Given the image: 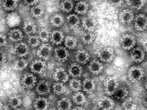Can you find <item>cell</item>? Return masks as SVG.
I'll return each instance as SVG.
<instances>
[{"instance_id": "cell-1", "label": "cell", "mask_w": 147, "mask_h": 110, "mask_svg": "<svg viewBox=\"0 0 147 110\" xmlns=\"http://www.w3.org/2000/svg\"><path fill=\"white\" fill-rule=\"evenodd\" d=\"M104 92L108 96L113 95L119 87V81L115 77L109 76L104 80Z\"/></svg>"}, {"instance_id": "cell-2", "label": "cell", "mask_w": 147, "mask_h": 110, "mask_svg": "<svg viewBox=\"0 0 147 110\" xmlns=\"http://www.w3.org/2000/svg\"><path fill=\"white\" fill-rule=\"evenodd\" d=\"M136 40L134 35L130 34H124L120 39V44L123 49L131 50L135 47Z\"/></svg>"}, {"instance_id": "cell-3", "label": "cell", "mask_w": 147, "mask_h": 110, "mask_svg": "<svg viewBox=\"0 0 147 110\" xmlns=\"http://www.w3.org/2000/svg\"><path fill=\"white\" fill-rule=\"evenodd\" d=\"M144 71L143 69L139 66H132L127 72V77L132 83L140 81L143 78Z\"/></svg>"}, {"instance_id": "cell-4", "label": "cell", "mask_w": 147, "mask_h": 110, "mask_svg": "<svg viewBox=\"0 0 147 110\" xmlns=\"http://www.w3.org/2000/svg\"><path fill=\"white\" fill-rule=\"evenodd\" d=\"M115 52L111 47H105L102 48L98 52V57L102 62L109 63L115 57Z\"/></svg>"}, {"instance_id": "cell-5", "label": "cell", "mask_w": 147, "mask_h": 110, "mask_svg": "<svg viewBox=\"0 0 147 110\" xmlns=\"http://www.w3.org/2000/svg\"><path fill=\"white\" fill-rule=\"evenodd\" d=\"M21 83L23 88L27 90H30L36 85V77L34 73H26L22 76Z\"/></svg>"}, {"instance_id": "cell-6", "label": "cell", "mask_w": 147, "mask_h": 110, "mask_svg": "<svg viewBox=\"0 0 147 110\" xmlns=\"http://www.w3.org/2000/svg\"><path fill=\"white\" fill-rule=\"evenodd\" d=\"M134 22L136 30L143 32L147 28V16L144 14H138L135 16Z\"/></svg>"}, {"instance_id": "cell-7", "label": "cell", "mask_w": 147, "mask_h": 110, "mask_svg": "<svg viewBox=\"0 0 147 110\" xmlns=\"http://www.w3.org/2000/svg\"><path fill=\"white\" fill-rule=\"evenodd\" d=\"M53 48L50 45L44 44L40 46L37 50V55L39 59L44 60H48L52 55Z\"/></svg>"}, {"instance_id": "cell-8", "label": "cell", "mask_w": 147, "mask_h": 110, "mask_svg": "<svg viewBox=\"0 0 147 110\" xmlns=\"http://www.w3.org/2000/svg\"><path fill=\"white\" fill-rule=\"evenodd\" d=\"M46 68L47 64L45 61L40 59L34 60L30 64V70L34 74H42L45 71Z\"/></svg>"}, {"instance_id": "cell-9", "label": "cell", "mask_w": 147, "mask_h": 110, "mask_svg": "<svg viewBox=\"0 0 147 110\" xmlns=\"http://www.w3.org/2000/svg\"><path fill=\"white\" fill-rule=\"evenodd\" d=\"M145 52L140 47H134L130 52L131 60L135 63H141L144 61L145 58Z\"/></svg>"}, {"instance_id": "cell-10", "label": "cell", "mask_w": 147, "mask_h": 110, "mask_svg": "<svg viewBox=\"0 0 147 110\" xmlns=\"http://www.w3.org/2000/svg\"><path fill=\"white\" fill-rule=\"evenodd\" d=\"M14 52L17 56L23 58L30 53V47L24 42H19L16 44L14 46Z\"/></svg>"}, {"instance_id": "cell-11", "label": "cell", "mask_w": 147, "mask_h": 110, "mask_svg": "<svg viewBox=\"0 0 147 110\" xmlns=\"http://www.w3.org/2000/svg\"><path fill=\"white\" fill-rule=\"evenodd\" d=\"M69 76L68 72L61 67L57 68L53 75V78L56 82L63 83L68 81Z\"/></svg>"}, {"instance_id": "cell-12", "label": "cell", "mask_w": 147, "mask_h": 110, "mask_svg": "<svg viewBox=\"0 0 147 110\" xmlns=\"http://www.w3.org/2000/svg\"><path fill=\"white\" fill-rule=\"evenodd\" d=\"M135 15L132 10L125 9L122 10L119 14V21L123 25H129L134 22Z\"/></svg>"}, {"instance_id": "cell-13", "label": "cell", "mask_w": 147, "mask_h": 110, "mask_svg": "<svg viewBox=\"0 0 147 110\" xmlns=\"http://www.w3.org/2000/svg\"><path fill=\"white\" fill-rule=\"evenodd\" d=\"M54 56L59 62H64L69 58V53L67 48L63 46H58L54 50Z\"/></svg>"}, {"instance_id": "cell-14", "label": "cell", "mask_w": 147, "mask_h": 110, "mask_svg": "<svg viewBox=\"0 0 147 110\" xmlns=\"http://www.w3.org/2000/svg\"><path fill=\"white\" fill-rule=\"evenodd\" d=\"M7 25L11 28H14L20 25L21 19L20 15L15 12H11L7 15L6 18Z\"/></svg>"}, {"instance_id": "cell-15", "label": "cell", "mask_w": 147, "mask_h": 110, "mask_svg": "<svg viewBox=\"0 0 147 110\" xmlns=\"http://www.w3.org/2000/svg\"><path fill=\"white\" fill-rule=\"evenodd\" d=\"M98 105L101 110H113L115 106V103L109 97H102L98 101Z\"/></svg>"}, {"instance_id": "cell-16", "label": "cell", "mask_w": 147, "mask_h": 110, "mask_svg": "<svg viewBox=\"0 0 147 110\" xmlns=\"http://www.w3.org/2000/svg\"><path fill=\"white\" fill-rule=\"evenodd\" d=\"M51 90V84L46 80H40L36 85V91L39 95H47L50 93Z\"/></svg>"}, {"instance_id": "cell-17", "label": "cell", "mask_w": 147, "mask_h": 110, "mask_svg": "<svg viewBox=\"0 0 147 110\" xmlns=\"http://www.w3.org/2000/svg\"><path fill=\"white\" fill-rule=\"evenodd\" d=\"M68 72L69 76L72 77L73 78L78 79L82 76L83 68L80 64L73 63L69 67Z\"/></svg>"}, {"instance_id": "cell-18", "label": "cell", "mask_w": 147, "mask_h": 110, "mask_svg": "<svg viewBox=\"0 0 147 110\" xmlns=\"http://www.w3.org/2000/svg\"><path fill=\"white\" fill-rule=\"evenodd\" d=\"M90 58V55L87 50H80L75 54V60L77 63L84 65L89 62Z\"/></svg>"}, {"instance_id": "cell-19", "label": "cell", "mask_w": 147, "mask_h": 110, "mask_svg": "<svg viewBox=\"0 0 147 110\" xmlns=\"http://www.w3.org/2000/svg\"><path fill=\"white\" fill-rule=\"evenodd\" d=\"M88 68L89 71L94 75H99L102 72L104 66L99 60L95 59L89 63Z\"/></svg>"}, {"instance_id": "cell-20", "label": "cell", "mask_w": 147, "mask_h": 110, "mask_svg": "<svg viewBox=\"0 0 147 110\" xmlns=\"http://www.w3.org/2000/svg\"><path fill=\"white\" fill-rule=\"evenodd\" d=\"M65 36L63 32L59 30H53L50 34V40L55 45H60L64 40Z\"/></svg>"}, {"instance_id": "cell-21", "label": "cell", "mask_w": 147, "mask_h": 110, "mask_svg": "<svg viewBox=\"0 0 147 110\" xmlns=\"http://www.w3.org/2000/svg\"><path fill=\"white\" fill-rule=\"evenodd\" d=\"M49 106L48 100L44 97H38L34 101V107L35 110H48Z\"/></svg>"}, {"instance_id": "cell-22", "label": "cell", "mask_w": 147, "mask_h": 110, "mask_svg": "<svg viewBox=\"0 0 147 110\" xmlns=\"http://www.w3.org/2000/svg\"><path fill=\"white\" fill-rule=\"evenodd\" d=\"M82 26L87 32H93L95 30L97 23L96 20L91 16H85L82 20Z\"/></svg>"}, {"instance_id": "cell-23", "label": "cell", "mask_w": 147, "mask_h": 110, "mask_svg": "<svg viewBox=\"0 0 147 110\" xmlns=\"http://www.w3.org/2000/svg\"><path fill=\"white\" fill-rule=\"evenodd\" d=\"M96 83L91 78L85 79L82 83V89L87 93H92L95 90Z\"/></svg>"}, {"instance_id": "cell-24", "label": "cell", "mask_w": 147, "mask_h": 110, "mask_svg": "<svg viewBox=\"0 0 147 110\" xmlns=\"http://www.w3.org/2000/svg\"><path fill=\"white\" fill-rule=\"evenodd\" d=\"M23 38V34L22 31L19 29H13L9 32V40L14 43L21 42Z\"/></svg>"}, {"instance_id": "cell-25", "label": "cell", "mask_w": 147, "mask_h": 110, "mask_svg": "<svg viewBox=\"0 0 147 110\" xmlns=\"http://www.w3.org/2000/svg\"><path fill=\"white\" fill-rule=\"evenodd\" d=\"M72 107V101L67 97L62 98L57 102V108L58 110H71Z\"/></svg>"}, {"instance_id": "cell-26", "label": "cell", "mask_w": 147, "mask_h": 110, "mask_svg": "<svg viewBox=\"0 0 147 110\" xmlns=\"http://www.w3.org/2000/svg\"><path fill=\"white\" fill-rule=\"evenodd\" d=\"M122 108L124 110H136L137 109V102L131 97H127L123 101Z\"/></svg>"}, {"instance_id": "cell-27", "label": "cell", "mask_w": 147, "mask_h": 110, "mask_svg": "<svg viewBox=\"0 0 147 110\" xmlns=\"http://www.w3.org/2000/svg\"><path fill=\"white\" fill-rule=\"evenodd\" d=\"M67 23L69 28L72 30H75L79 27L80 24V19L75 14H71L67 16Z\"/></svg>"}, {"instance_id": "cell-28", "label": "cell", "mask_w": 147, "mask_h": 110, "mask_svg": "<svg viewBox=\"0 0 147 110\" xmlns=\"http://www.w3.org/2000/svg\"><path fill=\"white\" fill-rule=\"evenodd\" d=\"M129 93V90L126 87H119L113 95L117 100L124 101L128 97Z\"/></svg>"}, {"instance_id": "cell-29", "label": "cell", "mask_w": 147, "mask_h": 110, "mask_svg": "<svg viewBox=\"0 0 147 110\" xmlns=\"http://www.w3.org/2000/svg\"><path fill=\"white\" fill-rule=\"evenodd\" d=\"M88 4L87 3V2L80 1L78 2L76 5L75 11L79 15H85L88 10Z\"/></svg>"}, {"instance_id": "cell-30", "label": "cell", "mask_w": 147, "mask_h": 110, "mask_svg": "<svg viewBox=\"0 0 147 110\" xmlns=\"http://www.w3.org/2000/svg\"><path fill=\"white\" fill-rule=\"evenodd\" d=\"M72 100L75 104L80 106L84 105L86 103V98L84 94L80 91L76 92L72 96Z\"/></svg>"}, {"instance_id": "cell-31", "label": "cell", "mask_w": 147, "mask_h": 110, "mask_svg": "<svg viewBox=\"0 0 147 110\" xmlns=\"http://www.w3.org/2000/svg\"><path fill=\"white\" fill-rule=\"evenodd\" d=\"M64 18L61 14H57L52 16L51 18V25L55 28H60L63 25L64 23Z\"/></svg>"}, {"instance_id": "cell-32", "label": "cell", "mask_w": 147, "mask_h": 110, "mask_svg": "<svg viewBox=\"0 0 147 110\" xmlns=\"http://www.w3.org/2000/svg\"><path fill=\"white\" fill-rule=\"evenodd\" d=\"M64 43L65 48L70 50L74 49L78 45L77 39L72 35H67L65 37Z\"/></svg>"}, {"instance_id": "cell-33", "label": "cell", "mask_w": 147, "mask_h": 110, "mask_svg": "<svg viewBox=\"0 0 147 110\" xmlns=\"http://www.w3.org/2000/svg\"><path fill=\"white\" fill-rule=\"evenodd\" d=\"M23 30V32L28 36L34 35L36 32V26L34 23L28 21L24 23Z\"/></svg>"}, {"instance_id": "cell-34", "label": "cell", "mask_w": 147, "mask_h": 110, "mask_svg": "<svg viewBox=\"0 0 147 110\" xmlns=\"http://www.w3.org/2000/svg\"><path fill=\"white\" fill-rule=\"evenodd\" d=\"M8 103L9 106L12 108H18L22 105V100L21 98L17 95L11 96L9 98Z\"/></svg>"}, {"instance_id": "cell-35", "label": "cell", "mask_w": 147, "mask_h": 110, "mask_svg": "<svg viewBox=\"0 0 147 110\" xmlns=\"http://www.w3.org/2000/svg\"><path fill=\"white\" fill-rule=\"evenodd\" d=\"M44 8L42 5H37L32 7L30 13L32 16L34 18H40L44 14Z\"/></svg>"}, {"instance_id": "cell-36", "label": "cell", "mask_w": 147, "mask_h": 110, "mask_svg": "<svg viewBox=\"0 0 147 110\" xmlns=\"http://www.w3.org/2000/svg\"><path fill=\"white\" fill-rule=\"evenodd\" d=\"M69 87L75 93L80 92L82 89V83L78 78H72L69 81Z\"/></svg>"}, {"instance_id": "cell-37", "label": "cell", "mask_w": 147, "mask_h": 110, "mask_svg": "<svg viewBox=\"0 0 147 110\" xmlns=\"http://www.w3.org/2000/svg\"><path fill=\"white\" fill-rule=\"evenodd\" d=\"M66 86L64 83L60 82H55L52 86V90L54 93L56 95H62L66 91Z\"/></svg>"}, {"instance_id": "cell-38", "label": "cell", "mask_w": 147, "mask_h": 110, "mask_svg": "<svg viewBox=\"0 0 147 110\" xmlns=\"http://www.w3.org/2000/svg\"><path fill=\"white\" fill-rule=\"evenodd\" d=\"M28 62L23 58H20L14 63V68L17 71H21L27 68Z\"/></svg>"}, {"instance_id": "cell-39", "label": "cell", "mask_w": 147, "mask_h": 110, "mask_svg": "<svg viewBox=\"0 0 147 110\" xmlns=\"http://www.w3.org/2000/svg\"><path fill=\"white\" fill-rule=\"evenodd\" d=\"M18 2L14 0H5L3 2V7L4 9L8 11H13L16 9Z\"/></svg>"}, {"instance_id": "cell-40", "label": "cell", "mask_w": 147, "mask_h": 110, "mask_svg": "<svg viewBox=\"0 0 147 110\" xmlns=\"http://www.w3.org/2000/svg\"><path fill=\"white\" fill-rule=\"evenodd\" d=\"M74 7V3L72 1H63L60 3V8L62 11L69 13L72 11Z\"/></svg>"}, {"instance_id": "cell-41", "label": "cell", "mask_w": 147, "mask_h": 110, "mask_svg": "<svg viewBox=\"0 0 147 110\" xmlns=\"http://www.w3.org/2000/svg\"><path fill=\"white\" fill-rule=\"evenodd\" d=\"M95 38V35L92 32H86L82 37V40L85 45H89L93 43Z\"/></svg>"}, {"instance_id": "cell-42", "label": "cell", "mask_w": 147, "mask_h": 110, "mask_svg": "<svg viewBox=\"0 0 147 110\" xmlns=\"http://www.w3.org/2000/svg\"><path fill=\"white\" fill-rule=\"evenodd\" d=\"M127 5L129 6L134 9L139 10L142 9L144 7L145 3V1H126Z\"/></svg>"}, {"instance_id": "cell-43", "label": "cell", "mask_w": 147, "mask_h": 110, "mask_svg": "<svg viewBox=\"0 0 147 110\" xmlns=\"http://www.w3.org/2000/svg\"><path fill=\"white\" fill-rule=\"evenodd\" d=\"M50 34L49 31L46 28H42L39 31L38 37L40 41L46 43L48 42L50 40Z\"/></svg>"}, {"instance_id": "cell-44", "label": "cell", "mask_w": 147, "mask_h": 110, "mask_svg": "<svg viewBox=\"0 0 147 110\" xmlns=\"http://www.w3.org/2000/svg\"><path fill=\"white\" fill-rule=\"evenodd\" d=\"M28 45L29 47H32V48H37L40 45V40L38 37L34 35L28 36Z\"/></svg>"}, {"instance_id": "cell-45", "label": "cell", "mask_w": 147, "mask_h": 110, "mask_svg": "<svg viewBox=\"0 0 147 110\" xmlns=\"http://www.w3.org/2000/svg\"><path fill=\"white\" fill-rule=\"evenodd\" d=\"M7 45V36L3 34H0V47H5Z\"/></svg>"}, {"instance_id": "cell-46", "label": "cell", "mask_w": 147, "mask_h": 110, "mask_svg": "<svg viewBox=\"0 0 147 110\" xmlns=\"http://www.w3.org/2000/svg\"><path fill=\"white\" fill-rule=\"evenodd\" d=\"M7 59V56L3 50H0V65H3L5 63Z\"/></svg>"}, {"instance_id": "cell-47", "label": "cell", "mask_w": 147, "mask_h": 110, "mask_svg": "<svg viewBox=\"0 0 147 110\" xmlns=\"http://www.w3.org/2000/svg\"><path fill=\"white\" fill-rule=\"evenodd\" d=\"M39 1H35V0H27V1H23V3L25 5H28V6H32V7L37 5Z\"/></svg>"}, {"instance_id": "cell-48", "label": "cell", "mask_w": 147, "mask_h": 110, "mask_svg": "<svg viewBox=\"0 0 147 110\" xmlns=\"http://www.w3.org/2000/svg\"><path fill=\"white\" fill-rule=\"evenodd\" d=\"M123 1H109V3L111 4L113 6L115 7H119L122 5V3H123Z\"/></svg>"}, {"instance_id": "cell-49", "label": "cell", "mask_w": 147, "mask_h": 110, "mask_svg": "<svg viewBox=\"0 0 147 110\" xmlns=\"http://www.w3.org/2000/svg\"><path fill=\"white\" fill-rule=\"evenodd\" d=\"M142 46V49L145 52H147V40H145L143 42Z\"/></svg>"}, {"instance_id": "cell-50", "label": "cell", "mask_w": 147, "mask_h": 110, "mask_svg": "<svg viewBox=\"0 0 147 110\" xmlns=\"http://www.w3.org/2000/svg\"><path fill=\"white\" fill-rule=\"evenodd\" d=\"M142 102L143 105L147 107V93L144 95V96L142 98Z\"/></svg>"}, {"instance_id": "cell-51", "label": "cell", "mask_w": 147, "mask_h": 110, "mask_svg": "<svg viewBox=\"0 0 147 110\" xmlns=\"http://www.w3.org/2000/svg\"><path fill=\"white\" fill-rule=\"evenodd\" d=\"M71 110H85V109L82 108V107L80 106H76V107H74L73 108H72Z\"/></svg>"}, {"instance_id": "cell-52", "label": "cell", "mask_w": 147, "mask_h": 110, "mask_svg": "<svg viewBox=\"0 0 147 110\" xmlns=\"http://www.w3.org/2000/svg\"><path fill=\"white\" fill-rule=\"evenodd\" d=\"M3 104H2V102L0 101V110H3Z\"/></svg>"}, {"instance_id": "cell-53", "label": "cell", "mask_w": 147, "mask_h": 110, "mask_svg": "<svg viewBox=\"0 0 147 110\" xmlns=\"http://www.w3.org/2000/svg\"><path fill=\"white\" fill-rule=\"evenodd\" d=\"M145 88L147 90V78L146 79V80L145 81Z\"/></svg>"}, {"instance_id": "cell-54", "label": "cell", "mask_w": 147, "mask_h": 110, "mask_svg": "<svg viewBox=\"0 0 147 110\" xmlns=\"http://www.w3.org/2000/svg\"><path fill=\"white\" fill-rule=\"evenodd\" d=\"M13 110H24L23 109H22L20 108H18L15 109H14Z\"/></svg>"}]
</instances>
